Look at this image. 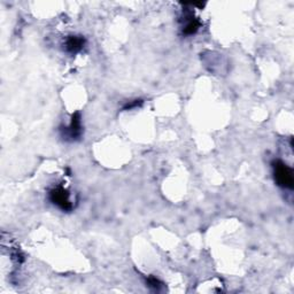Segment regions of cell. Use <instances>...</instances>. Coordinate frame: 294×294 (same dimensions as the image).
<instances>
[{
  "mask_svg": "<svg viewBox=\"0 0 294 294\" xmlns=\"http://www.w3.org/2000/svg\"><path fill=\"white\" fill-rule=\"evenodd\" d=\"M273 169H274V178L278 186L283 189L292 190L294 185V177L293 170L290 168L286 163H284L280 160L273 161Z\"/></svg>",
  "mask_w": 294,
  "mask_h": 294,
  "instance_id": "obj_1",
  "label": "cell"
},
{
  "mask_svg": "<svg viewBox=\"0 0 294 294\" xmlns=\"http://www.w3.org/2000/svg\"><path fill=\"white\" fill-rule=\"evenodd\" d=\"M49 198L53 205L63 211H70L72 204L69 199V192L63 186H55L50 191Z\"/></svg>",
  "mask_w": 294,
  "mask_h": 294,
  "instance_id": "obj_2",
  "label": "cell"
},
{
  "mask_svg": "<svg viewBox=\"0 0 294 294\" xmlns=\"http://www.w3.org/2000/svg\"><path fill=\"white\" fill-rule=\"evenodd\" d=\"M61 137L67 141H75L81 138L82 136V122H81V114L75 113L72 114L71 121L68 126H61Z\"/></svg>",
  "mask_w": 294,
  "mask_h": 294,
  "instance_id": "obj_3",
  "label": "cell"
},
{
  "mask_svg": "<svg viewBox=\"0 0 294 294\" xmlns=\"http://www.w3.org/2000/svg\"><path fill=\"white\" fill-rule=\"evenodd\" d=\"M85 45V39L81 36H70L65 40V49L68 53L75 54L80 52Z\"/></svg>",
  "mask_w": 294,
  "mask_h": 294,
  "instance_id": "obj_4",
  "label": "cell"
},
{
  "mask_svg": "<svg viewBox=\"0 0 294 294\" xmlns=\"http://www.w3.org/2000/svg\"><path fill=\"white\" fill-rule=\"evenodd\" d=\"M189 20H186L185 25H183V34L186 35V36H191V35H194L200 28V21L198 18H195L193 15L190 13L188 15Z\"/></svg>",
  "mask_w": 294,
  "mask_h": 294,
  "instance_id": "obj_5",
  "label": "cell"
},
{
  "mask_svg": "<svg viewBox=\"0 0 294 294\" xmlns=\"http://www.w3.org/2000/svg\"><path fill=\"white\" fill-rule=\"evenodd\" d=\"M146 284L148 285V287H151L152 290L156 291V292H159V291L161 290V287H162V283H161L157 278L153 277V276H150L147 278Z\"/></svg>",
  "mask_w": 294,
  "mask_h": 294,
  "instance_id": "obj_6",
  "label": "cell"
},
{
  "mask_svg": "<svg viewBox=\"0 0 294 294\" xmlns=\"http://www.w3.org/2000/svg\"><path fill=\"white\" fill-rule=\"evenodd\" d=\"M141 105H143V100L136 99V100L129 101V103L126 104V105H124V107H123V109H124V110H131L134 108H137V107H140Z\"/></svg>",
  "mask_w": 294,
  "mask_h": 294,
  "instance_id": "obj_7",
  "label": "cell"
}]
</instances>
